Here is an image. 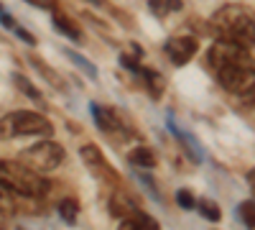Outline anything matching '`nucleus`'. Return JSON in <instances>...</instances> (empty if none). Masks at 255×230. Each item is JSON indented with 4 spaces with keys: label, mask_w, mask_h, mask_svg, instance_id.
<instances>
[{
    "label": "nucleus",
    "mask_w": 255,
    "mask_h": 230,
    "mask_svg": "<svg viewBox=\"0 0 255 230\" xmlns=\"http://www.w3.org/2000/svg\"><path fill=\"white\" fill-rule=\"evenodd\" d=\"M0 230H3V228H0Z\"/></svg>",
    "instance_id": "nucleus-28"
},
{
    "label": "nucleus",
    "mask_w": 255,
    "mask_h": 230,
    "mask_svg": "<svg viewBox=\"0 0 255 230\" xmlns=\"http://www.w3.org/2000/svg\"><path fill=\"white\" fill-rule=\"evenodd\" d=\"M54 133V125L38 113L31 110H13L8 115L0 118V138L10 141L18 136H51Z\"/></svg>",
    "instance_id": "nucleus-4"
},
{
    "label": "nucleus",
    "mask_w": 255,
    "mask_h": 230,
    "mask_svg": "<svg viewBox=\"0 0 255 230\" xmlns=\"http://www.w3.org/2000/svg\"><path fill=\"white\" fill-rule=\"evenodd\" d=\"M176 202L184 207V210H191V207H197V202H194V197H191L189 190H179V192H176Z\"/></svg>",
    "instance_id": "nucleus-20"
},
{
    "label": "nucleus",
    "mask_w": 255,
    "mask_h": 230,
    "mask_svg": "<svg viewBox=\"0 0 255 230\" xmlns=\"http://www.w3.org/2000/svg\"><path fill=\"white\" fill-rule=\"evenodd\" d=\"M138 74H143V77L148 79V85H151L153 97H158V95H161V90H163V77H161V74H156V72H151V69H145V67H140V69H138Z\"/></svg>",
    "instance_id": "nucleus-16"
},
{
    "label": "nucleus",
    "mask_w": 255,
    "mask_h": 230,
    "mask_svg": "<svg viewBox=\"0 0 255 230\" xmlns=\"http://www.w3.org/2000/svg\"><path fill=\"white\" fill-rule=\"evenodd\" d=\"M13 82H15V85H18L20 90H23V95H28L31 100H36V102H41V95L36 92V87L31 85V82H28L26 77H20V74H13Z\"/></svg>",
    "instance_id": "nucleus-19"
},
{
    "label": "nucleus",
    "mask_w": 255,
    "mask_h": 230,
    "mask_svg": "<svg viewBox=\"0 0 255 230\" xmlns=\"http://www.w3.org/2000/svg\"><path fill=\"white\" fill-rule=\"evenodd\" d=\"M197 49H199V44H197L194 36H174V38L166 41V54L176 67H184L186 61H191Z\"/></svg>",
    "instance_id": "nucleus-6"
},
{
    "label": "nucleus",
    "mask_w": 255,
    "mask_h": 230,
    "mask_svg": "<svg viewBox=\"0 0 255 230\" xmlns=\"http://www.w3.org/2000/svg\"><path fill=\"white\" fill-rule=\"evenodd\" d=\"M77 213H79V205H77V200L67 197V200H61V202H59V218H61L64 223L74 225V223H77Z\"/></svg>",
    "instance_id": "nucleus-14"
},
{
    "label": "nucleus",
    "mask_w": 255,
    "mask_h": 230,
    "mask_svg": "<svg viewBox=\"0 0 255 230\" xmlns=\"http://www.w3.org/2000/svg\"><path fill=\"white\" fill-rule=\"evenodd\" d=\"M20 205V195L13 192L8 184L0 182V215H15Z\"/></svg>",
    "instance_id": "nucleus-8"
},
{
    "label": "nucleus",
    "mask_w": 255,
    "mask_h": 230,
    "mask_svg": "<svg viewBox=\"0 0 255 230\" xmlns=\"http://www.w3.org/2000/svg\"><path fill=\"white\" fill-rule=\"evenodd\" d=\"M0 182L20 197H44L49 192V182L20 161H0Z\"/></svg>",
    "instance_id": "nucleus-3"
},
{
    "label": "nucleus",
    "mask_w": 255,
    "mask_h": 230,
    "mask_svg": "<svg viewBox=\"0 0 255 230\" xmlns=\"http://www.w3.org/2000/svg\"><path fill=\"white\" fill-rule=\"evenodd\" d=\"M128 159H130V164H135V166H143V169H153V166H156L153 151L151 149H143V146H140V149H133Z\"/></svg>",
    "instance_id": "nucleus-12"
},
{
    "label": "nucleus",
    "mask_w": 255,
    "mask_h": 230,
    "mask_svg": "<svg viewBox=\"0 0 255 230\" xmlns=\"http://www.w3.org/2000/svg\"><path fill=\"white\" fill-rule=\"evenodd\" d=\"M135 220H138V223H140L143 228H148V230H158V225H156V223H153L151 218H148L145 213H140V210H138V218H135Z\"/></svg>",
    "instance_id": "nucleus-22"
},
{
    "label": "nucleus",
    "mask_w": 255,
    "mask_h": 230,
    "mask_svg": "<svg viewBox=\"0 0 255 230\" xmlns=\"http://www.w3.org/2000/svg\"><path fill=\"white\" fill-rule=\"evenodd\" d=\"M26 3H31L36 8H44V10H54L56 8V0H26Z\"/></svg>",
    "instance_id": "nucleus-21"
},
{
    "label": "nucleus",
    "mask_w": 255,
    "mask_h": 230,
    "mask_svg": "<svg viewBox=\"0 0 255 230\" xmlns=\"http://www.w3.org/2000/svg\"><path fill=\"white\" fill-rule=\"evenodd\" d=\"M148 8L153 10V15L166 18L168 13L181 10V0H148Z\"/></svg>",
    "instance_id": "nucleus-10"
},
{
    "label": "nucleus",
    "mask_w": 255,
    "mask_h": 230,
    "mask_svg": "<svg viewBox=\"0 0 255 230\" xmlns=\"http://www.w3.org/2000/svg\"><path fill=\"white\" fill-rule=\"evenodd\" d=\"M110 213L120 218V215H125V213H138V207L125 197V192H115L113 200H110Z\"/></svg>",
    "instance_id": "nucleus-11"
},
{
    "label": "nucleus",
    "mask_w": 255,
    "mask_h": 230,
    "mask_svg": "<svg viewBox=\"0 0 255 230\" xmlns=\"http://www.w3.org/2000/svg\"><path fill=\"white\" fill-rule=\"evenodd\" d=\"M90 3H95V5H100V3H102V0H90Z\"/></svg>",
    "instance_id": "nucleus-26"
},
{
    "label": "nucleus",
    "mask_w": 255,
    "mask_h": 230,
    "mask_svg": "<svg viewBox=\"0 0 255 230\" xmlns=\"http://www.w3.org/2000/svg\"><path fill=\"white\" fill-rule=\"evenodd\" d=\"M199 215H202L204 220H209V223H220V218H222L220 207L212 202V200H202V202H199Z\"/></svg>",
    "instance_id": "nucleus-15"
},
{
    "label": "nucleus",
    "mask_w": 255,
    "mask_h": 230,
    "mask_svg": "<svg viewBox=\"0 0 255 230\" xmlns=\"http://www.w3.org/2000/svg\"><path fill=\"white\" fill-rule=\"evenodd\" d=\"M248 182H250V184H253V187H255V169H253V172H250V174H248Z\"/></svg>",
    "instance_id": "nucleus-25"
},
{
    "label": "nucleus",
    "mask_w": 255,
    "mask_h": 230,
    "mask_svg": "<svg viewBox=\"0 0 255 230\" xmlns=\"http://www.w3.org/2000/svg\"><path fill=\"white\" fill-rule=\"evenodd\" d=\"M212 31L222 41H232L240 46H255V15L245 5H222L212 15Z\"/></svg>",
    "instance_id": "nucleus-2"
},
{
    "label": "nucleus",
    "mask_w": 255,
    "mask_h": 230,
    "mask_svg": "<svg viewBox=\"0 0 255 230\" xmlns=\"http://www.w3.org/2000/svg\"><path fill=\"white\" fill-rule=\"evenodd\" d=\"M207 64L217 82L232 95H255V61L248 46L217 41L207 54Z\"/></svg>",
    "instance_id": "nucleus-1"
},
{
    "label": "nucleus",
    "mask_w": 255,
    "mask_h": 230,
    "mask_svg": "<svg viewBox=\"0 0 255 230\" xmlns=\"http://www.w3.org/2000/svg\"><path fill=\"white\" fill-rule=\"evenodd\" d=\"M67 56L74 61L77 67H82V69H84V74H87L90 79H97V69H95V64H92V61H87L84 56H79V54H74V51H67Z\"/></svg>",
    "instance_id": "nucleus-17"
},
{
    "label": "nucleus",
    "mask_w": 255,
    "mask_h": 230,
    "mask_svg": "<svg viewBox=\"0 0 255 230\" xmlns=\"http://www.w3.org/2000/svg\"><path fill=\"white\" fill-rule=\"evenodd\" d=\"M92 115H95V123H97V128L100 131H105V133H123L125 128H123V120L118 118V113L115 110H110V108H102V105H97V102H92Z\"/></svg>",
    "instance_id": "nucleus-7"
},
{
    "label": "nucleus",
    "mask_w": 255,
    "mask_h": 230,
    "mask_svg": "<svg viewBox=\"0 0 255 230\" xmlns=\"http://www.w3.org/2000/svg\"><path fill=\"white\" fill-rule=\"evenodd\" d=\"M0 13H3V10H0Z\"/></svg>",
    "instance_id": "nucleus-27"
},
{
    "label": "nucleus",
    "mask_w": 255,
    "mask_h": 230,
    "mask_svg": "<svg viewBox=\"0 0 255 230\" xmlns=\"http://www.w3.org/2000/svg\"><path fill=\"white\" fill-rule=\"evenodd\" d=\"M79 154H82L84 164H87L95 174H102L105 169H108V164H105V159H102V151L97 149V146L87 143V146H82V151H79Z\"/></svg>",
    "instance_id": "nucleus-9"
},
{
    "label": "nucleus",
    "mask_w": 255,
    "mask_h": 230,
    "mask_svg": "<svg viewBox=\"0 0 255 230\" xmlns=\"http://www.w3.org/2000/svg\"><path fill=\"white\" fill-rule=\"evenodd\" d=\"M13 33H15L18 38H23V41H26V44H36V38H33V36H31V33L26 31V28H20L18 23H15V28H13Z\"/></svg>",
    "instance_id": "nucleus-23"
},
{
    "label": "nucleus",
    "mask_w": 255,
    "mask_h": 230,
    "mask_svg": "<svg viewBox=\"0 0 255 230\" xmlns=\"http://www.w3.org/2000/svg\"><path fill=\"white\" fill-rule=\"evenodd\" d=\"M118 230H143V225L138 223V220H130V218H128V220H123L120 223V228Z\"/></svg>",
    "instance_id": "nucleus-24"
},
{
    "label": "nucleus",
    "mask_w": 255,
    "mask_h": 230,
    "mask_svg": "<svg viewBox=\"0 0 255 230\" xmlns=\"http://www.w3.org/2000/svg\"><path fill=\"white\" fill-rule=\"evenodd\" d=\"M61 161H64V149L54 141H41L36 146H28V149L20 154V164H26L28 169H33L38 174L54 172Z\"/></svg>",
    "instance_id": "nucleus-5"
},
{
    "label": "nucleus",
    "mask_w": 255,
    "mask_h": 230,
    "mask_svg": "<svg viewBox=\"0 0 255 230\" xmlns=\"http://www.w3.org/2000/svg\"><path fill=\"white\" fill-rule=\"evenodd\" d=\"M54 26H56V31H59V33L69 36L72 41H79V38H82V31L72 23V20H69L67 15H59V13H56V15H54Z\"/></svg>",
    "instance_id": "nucleus-13"
},
{
    "label": "nucleus",
    "mask_w": 255,
    "mask_h": 230,
    "mask_svg": "<svg viewBox=\"0 0 255 230\" xmlns=\"http://www.w3.org/2000/svg\"><path fill=\"white\" fill-rule=\"evenodd\" d=\"M238 213H240V220H243L250 230H255V202H243V205L238 207Z\"/></svg>",
    "instance_id": "nucleus-18"
}]
</instances>
